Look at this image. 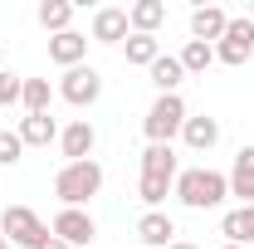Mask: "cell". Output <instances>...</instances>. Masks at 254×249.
<instances>
[{
    "label": "cell",
    "mask_w": 254,
    "mask_h": 249,
    "mask_svg": "<svg viewBox=\"0 0 254 249\" xmlns=\"http://www.w3.org/2000/svg\"><path fill=\"white\" fill-rule=\"evenodd\" d=\"M98 190H103V166H98L93 156L88 161H64L59 166V176H54V195H59L64 205H88Z\"/></svg>",
    "instance_id": "6da1fadb"
},
{
    "label": "cell",
    "mask_w": 254,
    "mask_h": 249,
    "mask_svg": "<svg viewBox=\"0 0 254 249\" xmlns=\"http://www.w3.org/2000/svg\"><path fill=\"white\" fill-rule=\"evenodd\" d=\"M171 190L186 210H215L230 195V176H220V171H181Z\"/></svg>",
    "instance_id": "7a4b0ae2"
},
{
    "label": "cell",
    "mask_w": 254,
    "mask_h": 249,
    "mask_svg": "<svg viewBox=\"0 0 254 249\" xmlns=\"http://www.w3.org/2000/svg\"><path fill=\"white\" fill-rule=\"evenodd\" d=\"M186 103L181 93H157V103L147 108V118H142V132H147V142H171L181 127H186Z\"/></svg>",
    "instance_id": "3957f363"
},
{
    "label": "cell",
    "mask_w": 254,
    "mask_h": 249,
    "mask_svg": "<svg viewBox=\"0 0 254 249\" xmlns=\"http://www.w3.org/2000/svg\"><path fill=\"white\" fill-rule=\"evenodd\" d=\"M0 230L10 235V245H20V249H39L44 240H49V225L34 215L30 205H5V215H0Z\"/></svg>",
    "instance_id": "277c9868"
},
{
    "label": "cell",
    "mask_w": 254,
    "mask_h": 249,
    "mask_svg": "<svg viewBox=\"0 0 254 249\" xmlns=\"http://www.w3.org/2000/svg\"><path fill=\"white\" fill-rule=\"evenodd\" d=\"M59 98H64V103H73V108H93L98 98H103V73H98L93 63L64 68V78H59Z\"/></svg>",
    "instance_id": "5b68a950"
},
{
    "label": "cell",
    "mask_w": 254,
    "mask_h": 249,
    "mask_svg": "<svg viewBox=\"0 0 254 249\" xmlns=\"http://www.w3.org/2000/svg\"><path fill=\"white\" fill-rule=\"evenodd\" d=\"M215 59L230 63V68H240V63L254 59V20H250V15H240V20L225 25L220 44H215Z\"/></svg>",
    "instance_id": "8992f818"
},
{
    "label": "cell",
    "mask_w": 254,
    "mask_h": 249,
    "mask_svg": "<svg viewBox=\"0 0 254 249\" xmlns=\"http://www.w3.org/2000/svg\"><path fill=\"white\" fill-rule=\"evenodd\" d=\"M49 235H59L68 249H83V245H93V235H98V225L88 210H78V205H64L59 215H54V225H49Z\"/></svg>",
    "instance_id": "52a82bcc"
},
{
    "label": "cell",
    "mask_w": 254,
    "mask_h": 249,
    "mask_svg": "<svg viewBox=\"0 0 254 249\" xmlns=\"http://www.w3.org/2000/svg\"><path fill=\"white\" fill-rule=\"evenodd\" d=\"M137 240L147 249H171L176 245V220L166 215V210H147V215L137 220Z\"/></svg>",
    "instance_id": "ba28073f"
},
{
    "label": "cell",
    "mask_w": 254,
    "mask_h": 249,
    "mask_svg": "<svg viewBox=\"0 0 254 249\" xmlns=\"http://www.w3.org/2000/svg\"><path fill=\"white\" fill-rule=\"evenodd\" d=\"M59 147H64V156H68V161H88V156H93V147H98L93 123H88V118L68 123V127L59 132Z\"/></svg>",
    "instance_id": "9c48e42d"
},
{
    "label": "cell",
    "mask_w": 254,
    "mask_h": 249,
    "mask_svg": "<svg viewBox=\"0 0 254 249\" xmlns=\"http://www.w3.org/2000/svg\"><path fill=\"white\" fill-rule=\"evenodd\" d=\"M49 59L59 63V68H78V63L88 59V34H78V30H64L49 39Z\"/></svg>",
    "instance_id": "30bf717a"
},
{
    "label": "cell",
    "mask_w": 254,
    "mask_h": 249,
    "mask_svg": "<svg viewBox=\"0 0 254 249\" xmlns=\"http://www.w3.org/2000/svg\"><path fill=\"white\" fill-rule=\"evenodd\" d=\"M127 34H132V25H127V10H118V5H103L93 15V39L98 44H127Z\"/></svg>",
    "instance_id": "8fae6325"
},
{
    "label": "cell",
    "mask_w": 254,
    "mask_h": 249,
    "mask_svg": "<svg viewBox=\"0 0 254 249\" xmlns=\"http://www.w3.org/2000/svg\"><path fill=\"white\" fill-rule=\"evenodd\" d=\"M225 25H230V15H225L220 5H200V10H190V39H200V44H220Z\"/></svg>",
    "instance_id": "7c38bea8"
},
{
    "label": "cell",
    "mask_w": 254,
    "mask_h": 249,
    "mask_svg": "<svg viewBox=\"0 0 254 249\" xmlns=\"http://www.w3.org/2000/svg\"><path fill=\"white\" fill-rule=\"evenodd\" d=\"M20 142L25 147H49V142H59V123L49 113H25L20 118Z\"/></svg>",
    "instance_id": "4fadbf2b"
},
{
    "label": "cell",
    "mask_w": 254,
    "mask_h": 249,
    "mask_svg": "<svg viewBox=\"0 0 254 249\" xmlns=\"http://www.w3.org/2000/svg\"><path fill=\"white\" fill-rule=\"evenodd\" d=\"M220 235L225 245H254V205H240V210H230V215L220 220Z\"/></svg>",
    "instance_id": "5bb4252c"
},
{
    "label": "cell",
    "mask_w": 254,
    "mask_h": 249,
    "mask_svg": "<svg viewBox=\"0 0 254 249\" xmlns=\"http://www.w3.org/2000/svg\"><path fill=\"white\" fill-rule=\"evenodd\" d=\"M161 20H166V5H161V0H137V5H127V25H132V34H157Z\"/></svg>",
    "instance_id": "9a60e30c"
},
{
    "label": "cell",
    "mask_w": 254,
    "mask_h": 249,
    "mask_svg": "<svg viewBox=\"0 0 254 249\" xmlns=\"http://www.w3.org/2000/svg\"><path fill=\"white\" fill-rule=\"evenodd\" d=\"M181 137H186L190 152H210V147L220 142V123H215V118H205V113H200V118H186Z\"/></svg>",
    "instance_id": "2e32d148"
},
{
    "label": "cell",
    "mask_w": 254,
    "mask_h": 249,
    "mask_svg": "<svg viewBox=\"0 0 254 249\" xmlns=\"http://www.w3.org/2000/svg\"><path fill=\"white\" fill-rule=\"evenodd\" d=\"M142 171H147V176H166V181H176L181 171H176V152H171V142H147V152H142Z\"/></svg>",
    "instance_id": "e0dca14e"
},
{
    "label": "cell",
    "mask_w": 254,
    "mask_h": 249,
    "mask_svg": "<svg viewBox=\"0 0 254 249\" xmlns=\"http://www.w3.org/2000/svg\"><path fill=\"white\" fill-rule=\"evenodd\" d=\"M147 73H152L157 93H181V83H186V68H181V59H176V54H161Z\"/></svg>",
    "instance_id": "ac0fdd59"
},
{
    "label": "cell",
    "mask_w": 254,
    "mask_h": 249,
    "mask_svg": "<svg viewBox=\"0 0 254 249\" xmlns=\"http://www.w3.org/2000/svg\"><path fill=\"white\" fill-rule=\"evenodd\" d=\"M123 54H127V63H137V68H152V63L161 59V39L157 34H127Z\"/></svg>",
    "instance_id": "d6986e66"
},
{
    "label": "cell",
    "mask_w": 254,
    "mask_h": 249,
    "mask_svg": "<svg viewBox=\"0 0 254 249\" xmlns=\"http://www.w3.org/2000/svg\"><path fill=\"white\" fill-rule=\"evenodd\" d=\"M186 73H205L210 63H215V44H200V39H186V49L176 54Z\"/></svg>",
    "instance_id": "ffe728a7"
},
{
    "label": "cell",
    "mask_w": 254,
    "mask_h": 249,
    "mask_svg": "<svg viewBox=\"0 0 254 249\" xmlns=\"http://www.w3.org/2000/svg\"><path fill=\"white\" fill-rule=\"evenodd\" d=\"M68 20H73V5H68V0H44V5H39V25L49 34H64Z\"/></svg>",
    "instance_id": "44dd1931"
},
{
    "label": "cell",
    "mask_w": 254,
    "mask_h": 249,
    "mask_svg": "<svg viewBox=\"0 0 254 249\" xmlns=\"http://www.w3.org/2000/svg\"><path fill=\"white\" fill-rule=\"evenodd\" d=\"M25 113H49V103H54V88H49V78H25Z\"/></svg>",
    "instance_id": "7402d4cb"
},
{
    "label": "cell",
    "mask_w": 254,
    "mask_h": 249,
    "mask_svg": "<svg viewBox=\"0 0 254 249\" xmlns=\"http://www.w3.org/2000/svg\"><path fill=\"white\" fill-rule=\"evenodd\" d=\"M171 186H176V181H166V176H147V171H142V181H137V195H142V200L157 210L161 200H166V190H171Z\"/></svg>",
    "instance_id": "603a6c76"
},
{
    "label": "cell",
    "mask_w": 254,
    "mask_h": 249,
    "mask_svg": "<svg viewBox=\"0 0 254 249\" xmlns=\"http://www.w3.org/2000/svg\"><path fill=\"white\" fill-rule=\"evenodd\" d=\"M230 195H240V205H254V171L235 166L230 171Z\"/></svg>",
    "instance_id": "cb8c5ba5"
},
{
    "label": "cell",
    "mask_w": 254,
    "mask_h": 249,
    "mask_svg": "<svg viewBox=\"0 0 254 249\" xmlns=\"http://www.w3.org/2000/svg\"><path fill=\"white\" fill-rule=\"evenodd\" d=\"M25 93V78L20 73H10V68H0V108H15Z\"/></svg>",
    "instance_id": "d4e9b609"
},
{
    "label": "cell",
    "mask_w": 254,
    "mask_h": 249,
    "mask_svg": "<svg viewBox=\"0 0 254 249\" xmlns=\"http://www.w3.org/2000/svg\"><path fill=\"white\" fill-rule=\"evenodd\" d=\"M25 156V142H20V132H0V166H15Z\"/></svg>",
    "instance_id": "484cf974"
},
{
    "label": "cell",
    "mask_w": 254,
    "mask_h": 249,
    "mask_svg": "<svg viewBox=\"0 0 254 249\" xmlns=\"http://www.w3.org/2000/svg\"><path fill=\"white\" fill-rule=\"evenodd\" d=\"M235 166H245V171H254V142H250V147H240V156H235Z\"/></svg>",
    "instance_id": "4316f807"
},
{
    "label": "cell",
    "mask_w": 254,
    "mask_h": 249,
    "mask_svg": "<svg viewBox=\"0 0 254 249\" xmlns=\"http://www.w3.org/2000/svg\"><path fill=\"white\" fill-rule=\"evenodd\" d=\"M39 249H68V245H64L59 235H49V240H44V245H39Z\"/></svg>",
    "instance_id": "83f0119b"
},
{
    "label": "cell",
    "mask_w": 254,
    "mask_h": 249,
    "mask_svg": "<svg viewBox=\"0 0 254 249\" xmlns=\"http://www.w3.org/2000/svg\"><path fill=\"white\" fill-rule=\"evenodd\" d=\"M171 249H200V245H190V240H176V245H171Z\"/></svg>",
    "instance_id": "f1b7e54d"
},
{
    "label": "cell",
    "mask_w": 254,
    "mask_h": 249,
    "mask_svg": "<svg viewBox=\"0 0 254 249\" xmlns=\"http://www.w3.org/2000/svg\"><path fill=\"white\" fill-rule=\"evenodd\" d=\"M220 249H245V245H220Z\"/></svg>",
    "instance_id": "f546056e"
},
{
    "label": "cell",
    "mask_w": 254,
    "mask_h": 249,
    "mask_svg": "<svg viewBox=\"0 0 254 249\" xmlns=\"http://www.w3.org/2000/svg\"><path fill=\"white\" fill-rule=\"evenodd\" d=\"M0 249H10V240H0Z\"/></svg>",
    "instance_id": "4dcf8cb0"
},
{
    "label": "cell",
    "mask_w": 254,
    "mask_h": 249,
    "mask_svg": "<svg viewBox=\"0 0 254 249\" xmlns=\"http://www.w3.org/2000/svg\"><path fill=\"white\" fill-rule=\"evenodd\" d=\"M250 20H254V5H250Z\"/></svg>",
    "instance_id": "1f68e13d"
}]
</instances>
